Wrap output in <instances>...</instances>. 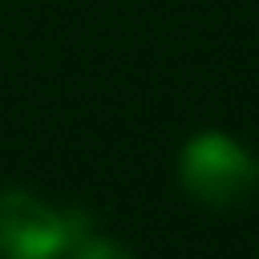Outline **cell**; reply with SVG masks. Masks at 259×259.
Segmentation results:
<instances>
[{
	"label": "cell",
	"instance_id": "6da1fadb",
	"mask_svg": "<svg viewBox=\"0 0 259 259\" xmlns=\"http://www.w3.org/2000/svg\"><path fill=\"white\" fill-rule=\"evenodd\" d=\"M178 182L194 202L239 206L259 190V158L231 134L202 130L178 154Z\"/></svg>",
	"mask_w": 259,
	"mask_h": 259
},
{
	"label": "cell",
	"instance_id": "7a4b0ae2",
	"mask_svg": "<svg viewBox=\"0 0 259 259\" xmlns=\"http://www.w3.org/2000/svg\"><path fill=\"white\" fill-rule=\"evenodd\" d=\"M89 231L85 210H57L28 190H0V259H65Z\"/></svg>",
	"mask_w": 259,
	"mask_h": 259
},
{
	"label": "cell",
	"instance_id": "3957f363",
	"mask_svg": "<svg viewBox=\"0 0 259 259\" xmlns=\"http://www.w3.org/2000/svg\"><path fill=\"white\" fill-rule=\"evenodd\" d=\"M69 259H134V251L130 247H121V243H113V239H105V235H81L73 247H69Z\"/></svg>",
	"mask_w": 259,
	"mask_h": 259
}]
</instances>
